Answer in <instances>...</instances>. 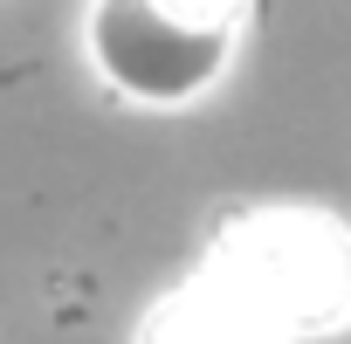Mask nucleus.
Listing matches in <instances>:
<instances>
[{
  "label": "nucleus",
  "instance_id": "obj_1",
  "mask_svg": "<svg viewBox=\"0 0 351 344\" xmlns=\"http://www.w3.org/2000/svg\"><path fill=\"white\" fill-rule=\"evenodd\" d=\"M207 269H221L282 337H324L351 323V228L317 207H248L214 228Z\"/></svg>",
  "mask_w": 351,
  "mask_h": 344
},
{
  "label": "nucleus",
  "instance_id": "obj_2",
  "mask_svg": "<svg viewBox=\"0 0 351 344\" xmlns=\"http://www.w3.org/2000/svg\"><path fill=\"white\" fill-rule=\"evenodd\" d=\"M241 21L248 0H90L83 49L131 103H193L228 76Z\"/></svg>",
  "mask_w": 351,
  "mask_h": 344
},
{
  "label": "nucleus",
  "instance_id": "obj_3",
  "mask_svg": "<svg viewBox=\"0 0 351 344\" xmlns=\"http://www.w3.org/2000/svg\"><path fill=\"white\" fill-rule=\"evenodd\" d=\"M138 344H289L221 269H200L186 289L152 303Z\"/></svg>",
  "mask_w": 351,
  "mask_h": 344
}]
</instances>
